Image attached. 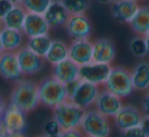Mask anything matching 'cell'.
Masks as SVG:
<instances>
[{
  "label": "cell",
  "mask_w": 149,
  "mask_h": 137,
  "mask_svg": "<svg viewBox=\"0 0 149 137\" xmlns=\"http://www.w3.org/2000/svg\"><path fill=\"white\" fill-rule=\"evenodd\" d=\"M52 0H22L21 5L27 12L43 14Z\"/></svg>",
  "instance_id": "obj_27"
},
{
  "label": "cell",
  "mask_w": 149,
  "mask_h": 137,
  "mask_svg": "<svg viewBox=\"0 0 149 137\" xmlns=\"http://www.w3.org/2000/svg\"><path fill=\"white\" fill-rule=\"evenodd\" d=\"M42 15L50 29H57L64 27L70 14L65 7L59 2V0H52Z\"/></svg>",
  "instance_id": "obj_17"
},
{
  "label": "cell",
  "mask_w": 149,
  "mask_h": 137,
  "mask_svg": "<svg viewBox=\"0 0 149 137\" xmlns=\"http://www.w3.org/2000/svg\"><path fill=\"white\" fill-rule=\"evenodd\" d=\"M68 58L79 66L92 62V42L89 39L72 41L68 46Z\"/></svg>",
  "instance_id": "obj_16"
},
{
  "label": "cell",
  "mask_w": 149,
  "mask_h": 137,
  "mask_svg": "<svg viewBox=\"0 0 149 137\" xmlns=\"http://www.w3.org/2000/svg\"><path fill=\"white\" fill-rule=\"evenodd\" d=\"M98 2L101 3V4H110L114 1V0H97Z\"/></svg>",
  "instance_id": "obj_37"
},
{
  "label": "cell",
  "mask_w": 149,
  "mask_h": 137,
  "mask_svg": "<svg viewBox=\"0 0 149 137\" xmlns=\"http://www.w3.org/2000/svg\"><path fill=\"white\" fill-rule=\"evenodd\" d=\"M4 51V50H3V47H2V44H1V40H0V54L2 53V52Z\"/></svg>",
  "instance_id": "obj_39"
},
{
  "label": "cell",
  "mask_w": 149,
  "mask_h": 137,
  "mask_svg": "<svg viewBox=\"0 0 149 137\" xmlns=\"http://www.w3.org/2000/svg\"><path fill=\"white\" fill-rule=\"evenodd\" d=\"M26 36L19 30L2 27L0 30V40L4 51L17 52L25 46Z\"/></svg>",
  "instance_id": "obj_20"
},
{
  "label": "cell",
  "mask_w": 149,
  "mask_h": 137,
  "mask_svg": "<svg viewBox=\"0 0 149 137\" xmlns=\"http://www.w3.org/2000/svg\"><path fill=\"white\" fill-rule=\"evenodd\" d=\"M46 136V135H45ZM46 137H60V134H57V135H48V136Z\"/></svg>",
  "instance_id": "obj_40"
},
{
  "label": "cell",
  "mask_w": 149,
  "mask_h": 137,
  "mask_svg": "<svg viewBox=\"0 0 149 137\" xmlns=\"http://www.w3.org/2000/svg\"><path fill=\"white\" fill-rule=\"evenodd\" d=\"M68 90V101L84 111L89 110L94 105L99 94V85L79 79L65 84Z\"/></svg>",
  "instance_id": "obj_3"
},
{
  "label": "cell",
  "mask_w": 149,
  "mask_h": 137,
  "mask_svg": "<svg viewBox=\"0 0 149 137\" xmlns=\"http://www.w3.org/2000/svg\"><path fill=\"white\" fill-rule=\"evenodd\" d=\"M61 129H60L59 124L57 123V121L55 119H50V120L46 121L44 124V133L46 136L48 135H57L60 134Z\"/></svg>",
  "instance_id": "obj_29"
},
{
  "label": "cell",
  "mask_w": 149,
  "mask_h": 137,
  "mask_svg": "<svg viewBox=\"0 0 149 137\" xmlns=\"http://www.w3.org/2000/svg\"><path fill=\"white\" fill-rule=\"evenodd\" d=\"M80 66L70 58L52 65V76L64 84L79 79Z\"/></svg>",
  "instance_id": "obj_19"
},
{
  "label": "cell",
  "mask_w": 149,
  "mask_h": 137,
  "mask_svg": "<svg viewBox=\"0 0 149 137\" xmlns=\"http://www.w3.org/2000/svg\"><path fill=\"white\" fill-rule=\"evenodd\" d=\"M51 42H52V40L49 36L42 35V36H37V37L28 38L26 46H27L32 52L37 54L40 57L44 58L46 53H47L48 49H49L50 45H51Z\"/></svg>",
  "instance_id": "obj_25"
},
{
  "label": "cell",
  "mask_w": 149,
  "mask_h": 137,
  "mask_svg": "<svg viewBox=\"0 0 149 137\" xmlns=\"http://www.w3.org/2000/svg\"><path fill=\"white\" fill-rule=\"evenodd\" d=\"M64 28L66 35L72 41L89 39L93 32V25L86 13L70 14Z\"/></svg>",
  "instance_id": "obj_8"
},
{
  "label": "cell",
  "mask_w": 149,
  "mask_h": 137,
  "mask_svg": "<svg viewBox=\"0 0 149 137\" xmlns=\"http://www.w3.org/2000/svg\"><path fill=\"white\" fill-rule=\"evenodd\" d=\"M49 30L50 28L47 25L43 15L27 12L23 25V29H22V32L26 36V38L48 35Z\"/></svg>",
  "instance_id": "obj_18"
},
{
  "label": "cell",
  "mask_w": 149,
  "mask_h": 137,
  "mask_svg": "<svg viewBox=\"0 0 149 137\" xmlns=\"http://www.w3.org/2000/svg\"><path fill=\"white\" fill-rule=\"evenodd\" d=\"M79 128L88 137H108L111 131L107 117L96 110H86Z\"/></svg>",
  "instance_id": "obj_5"
},
{
  "label": "cell",
  "mask_w": 149,
  "mask_h": 137,
  "mask_svg": "<svg viewBox=\"0 0 149 137\" xmlns=\"http://www.w3.org/2000/svg\"><path fill=\"white\" fill-rule=\"evenodd\" d=\"M86 137H88V136H86Z\"/></svg>",
  "instance_id": "obj_44"
},
{
  "label": "cell",
  "mask_w": 149,
  "mask_h": 137,
  "mask_svg": "<svg viewBox=\"0 0 149 137\" xmlns=\"http://www.w3.org/2000/svg\"><path fill=\"white\" fill-rule=\"evenodd\" d=\"M7 1H9V2L13 5H17V4H21L22 0H7Z\"/></svg>",
  "instance_id": "obj_38"
},
{
  "label": "cell",
  "mask_w": 149,
  "mask_h": 137,
  "mask_svg": "<svg viewBox=\"0 0 149 137\" xmlns=\"http://www.w3.org/2000/svg\"><path fill=\"white\" fill-rule=\"evenodd\" d=\"M60 137H86V135L84 134L81 129L78 127V128L61 131V132H60Z\"/></svg>",
  "instance_id": "obj_31"
},
{
  "label": "cell",
  "mask_w": 149,
  "mask_h": 137,
  "mask_svg": "<svg viewBox=\"0 0 149 137\" xmlns=\"http://www.w3.org/2000/svg\"><path fill=\"white\" fill-rule=\"evenodd\" d=\"M109 5L113 19L122 25H128L140 7L137 0H114Z\"/></svg>",
  "instance_id": "obj_15"
},
{
  "label": "cell",
  "mask_w": 149,
  "mask_h": 137,
  "mask_svg": "<svg viewBox=\"0 0 149 137\" xmlns=\"http://www.w3.org/2000/svg\"><path fill=\"white\" fill-rule=\"evenodd\" d=\"M59 2L65 7L70 14H78L86 13L91 0H59Z\"/></svg>",
  "instance_id": "obj_26"
},
{
  "label": "cell",
  "mask_w": 149,
  "mask_h": 137,
  "mask_svg": "<svg viewBox=\"0 0 149 137\" xmlns=\"http://www.w3.org/2000/svg\"><path fill=\"white\" fill-rule=\"evenodd\" d=\"M129 48H130L131 53L138 58H143L147 55L146 44H145L144 37L137 36V37L133 38L130 41Z\"/></svg>",
  "instance_id": "obj_28"
},
{
  "label": "cell",
  "mask_w": 149,
  "mask_h": 137,
  "mask_svg": "<svg viewBox=\"0 0 149 137\" xmlns=\"http://www.w3.org/2000/svg\"><path fill=\"white\" fill-rule=\"evenodd\" d=\"M110 69H111L110 64L90 62L88 64L80 66L79 78L96 85H101V84L103 85L109 74Z\"/></svg>",
  "instance_id": "obj_9"
},
{
  "label": "cell",
  "mask_w": 149,
  "mask_h": 137,
  "mask_svg": "<svg viewBox=\"0 0 149 137\" xmlns=\"http://www.w3.org/2000/svg\"><path fill=\"white\" fill-rule=\"evenodd\" d=\"M53 110V119L57 121L61 131L78 128L81 123L85 111L70 101H65L55 107Z\"/></svg>",
  "instance_id": "obj_6"
},
{
  "label": "cell",
  "mask_w": 149,
  "mask_h": 137,
  "mask_svg": "<svg viewBox=\"0 0 149 137\" xmlns=\"http://www.w3.org/2000/svg\"><path fill=\"white\" fill-rule=\"evenodd\" d=\"M141 128H142L143 132L145 133V135L149 137V117H144L142 124H141Z\"/></svg>",
  "instance_id": "obj_34"
},
{
  "label": "cell",
  "mask_w": 149,
  "mask_h": 137,
  "mask_svg": "<svg viewBox=\"0 0 149 137\" xmlns=\"http://www.w3.org/2000/svg\"><path fill=\"white\" fill-rule=\"evenodd\" d=\"M38 84V94L41 105L54 109L68 101V90L64 83L60 82L52 75L40 80Z\"/></svg>",
  "instance_id": "obj_2"
},
{
  "label": "cell",
  "mask_w": 149,
  "mask_h": 137,
  "mask_svg": "<svg viewBox=\"0 0 149 137\" xmlns=\"http://www.w3.org/2000/svg\"><path fill=\"white\" fill-rule=\"evenodd\" d=\"M120 137H147V136L143 132L142 128L140 126V127H134V128L128 129L126 131H123V135Z\"/></svg>",
  "instance_id": "obj_30"
},
{
  "label": "cell",
  "mask_w": 149,
  "mask_h": 137,
  "mask_svg": "<svg viewBox=\"0 0 149 137\" xmlns=\"http://www.w3.org/2000/svg\"><path fill=\"white\" fill-rule=\"evenodd\" d=\"M0 118H1L3 128L9 134L25 133L28 128L27 113L11 105L10 103L6 105V108Z\"/></svg>",
  "instance_id": "obj_7"
},
{
  "label": "cell",
  "mask_w": 149,
  "mask_h": 137,
  "mask_svg": "<svg viewBox=\"0 0 149 137\" xmlns=\"http://www.w3.org/2000/svg\"><path fill=\"white\" fill-rule=\"evenodd\" d=\"M142 111L144 117H149V89L142 101Z\"/></svg>",
  "instance_id": "obj_33"
},
{
  "label": "cell",
  "mask_w": 149,
  "mask_h": 137,
  "mask_svg": "<svg viewBox=\"0 0 149 137\" xmlns=\"http://www.w3.org/2000/svg\"><path fill=\"white\" fill-rule=\"evenodd\" d=\"M94 106H95V110L103 116L107 118H113L123 107V103L122 98L114 96L113 94L104 88L102 90H99Z\"/></svg>",
  "instance_id": "obj_13"
},
{
  "label": "cell",
  "mask_w": 149,
  "mask_h": 137,
  "mask_svg": "<svg viewBox=\"0 0 149 137\" xmlns=\"http://www.w3.org/2000/svg\"><path fill=\"white\" fill-rule=\"evenodd\" d=\"M133 87L136 90L149 89V63L140 62L131 71Z\"/></svg>",
  "instance_id": "obj_22"
},
{
  "label": "cell",
  "mask_w": 149,
  "mask_h": 137,
  "mask_svg": "<svg viewBox=\"0 0 149 137\" xmlns=\"http://www.w3.org/2000/svg\"><path fill=\"white\" fill-rule=\"evenodd\" d=\"M114 123L120 131H126L134 127H140L144 119L143 113L134 106H123L113 117Z\"/></svg>",
  "instance_id": "obj_11"
},
{
  "label": "cell",
  "mask_w": 149,
  "mask_h": 137,
  "mask_svg": "<svg viewBox=\"0 0 149 137\" xmlns=\"http://www.w3.org/2000/svg\"><path fill=\"white\" fill-rule=\"evenodd\" d=\"M0 76L13 82H17L23 78L15 52L3 51L0 54Z\"/></svg>",
  "instance_id": "obj_12"
},
{
  "label": "cell",
  "mask_w": 149,
  "mask_h": 137,
  "mask_svg": "<svg viewBox=\"0 0 149 137\" xmlns=\"http://www.w3.org/2000/svg\"><path fill=\"white\" fill-rule=\"evenodd\" d=\"M66 58H68V46L61 40H52L51 45L44 57L45 61L51 65H55Z\"/></svg>",
  "instance_id": "obj_23"
},
{
  "label": "cell",
  "mask_w": 149,
  "mask_h": 137,
  "mask_svg": "<svg viewBox=\"0 0 149 137\" xmlns=\"http://www.w3.org/2000/svg\"><path fill=\"white\" fill-rule=\"evenodd\" d=\"M36 137H46L45 135H38V136H36Z\"/></svg>",
  "instance_id": "obj_42"
},
{
  "label": "cell",
  "mask_w": 149,
  "mask_h": 137,
  "mask_svg": "<svg viewBox=\"0 0 149 137\" xmlns=\"http://www.w3.org/2000/svg\"><path fill=\"white\" fill-rule=\"evenodd\" d=\"M3 25H2V21H1V19H0V30H1V28H2Z\"/></svg>",
  "instance_id": "obj_41"
},
{
  "label": "cell",
  "mask_w": 149,
  "mask_h": 137,
  "mask_svg": "<svg viewBox=\"0 0 149 137\" xmlns=\"http://www.w3.org/2000/svg\"><path fill=\"white\" fill-rule=\"evenodd\" d=\"M137 1H138V0H137ZM141 1H144V0H141Z\"/></svg>",
  "instance_id": "obj_43"
},
{
  "label": "cell",
  "mask_w": 149,
  "mask_h": 137,
  "mask_svg": "<svg viewBox=\"0 0 149 137\" xmlns=\"http://www.w3.org/2000/svg\"><path fill=\"white\" fill-rule=\"evenodd\" d=\"M116 56V47L108 38H100L92 43V62L110 64Z\"/></svg>",
  "instance_id": "obj_14"
},
{
  "label": "cell",
  "mask_w": 149,
  "mask_h": 137,
  "mask_svg": "<svg viewBox=\"0 0 149 137\" xmlns=\"http://www.w3.org/2000/svg\"><path fill=\"white\" fill-rule=\"evenodd\" d=\"M9 103L27 114L33 112L40 105L38 84L32 80L26 79H21L15 82L10 94Z\"/></svg>",
  "instance_id": "obj_1"
},
{
  "label": "cell",
  "mask_w": 149,
  "mask_h": 137,
  "mask_svg": "<svg viewBox=\"0 0 149 137\" xmlns=\"http://www.w3.org/2000/svg\"><path fill=\"white\" fill-rule=\"evenodd\" d=\"M5 108H6V103H5L4 98H3V96L0 94V117H1V115L3 114V112H4Z\"/></svg>",
  "instance_id": "obj_35"
},
{
  "label": "cell",
  "mask_w": 149,
  "mask_h": 137,
  "mask_svg": "<svg viewBox=\"0 0 149 137\" xmlns=\"http://www.w3.org/2000/svg\"><path fill=\"white\" fill-rule=\"evenodd\" d=\"M13 6V4H11L7 0H0V19H2L8 13Z\"/></svg>",
  "instance_id": "obj_32"
},
{
  "label": "cell",
  "mask_w": 149,
  "mask_h": 137,
  "mask_svg": "<svg viewBox=\"0 0 149 137\" xmlns=\"http://www.w3.org/2000/svg\"><path fill=\"white\" fill-rule=\"evenodd\" d=\"M15 54L23 75H33L41 71L44 67L45 59L32 52L27 46H23Z\"/></svg>",
  "instance_id": "obj_10"
},
{
  "label": "cell",
  "mask_w": 149,
  "mask_h": 137,
  "mask_svg": "<svg viewBox=\"0 0 149 137\" xmlns=\"http://www.w3.org/2000/svg\"><path fill=\"white\" fill-rule=\"evenodd\" d=\"M137 36L144 37L149 32V6H140L128 23Z\"/></svg>",
  "instance_id": "obj_21"
},
{
  "label": "cell",
  "mask_w": 149,
  "mask_h": 137,
  "mask_svg": "<svg viewBox=\"0 0 149 137\" xmlns=\"http://www.w3.org/2000/svg\"><path fill=\"white\" fill-rule=\"evenodd\" d=\"M144 40H145V44H146V51H147V55L149 56V32L144 36Z\"/></svg>",
  "instance_id": "obj_36"
},
{
  "label": "cell",
  "mask_w": 149,
  "mask_h": 137,
  "mask_svg": "<svg viewBox=\"0 0 149 137\" xmlns=\"http://www.w3.org/2000/svg\"><path fill=\"white\" fill-rule=\"evenodd\" d=\"M103 86L120 98H128L134 92L131 71L122 66L111 67Z\"/></svg>",
  "instance_id": "obj_4"
},
{
  "label": "cell",
  "mask_w": 149,
  "mask_h": 137,
  "mask_svg": "<svg viewBox=\"0 0 149 137\" xmlns=\"http://www.w3.org/2000/svg\"><path fill=\"white\" fill-rule=\"evenodd\" d=\"M26 14H27V11L21 4L13 5V8L8 11V13L1 19L2 25L5 28H9V29L22 31Z\"/></svg>",
  "instance_id": "obj_24"
}]
</instances>
